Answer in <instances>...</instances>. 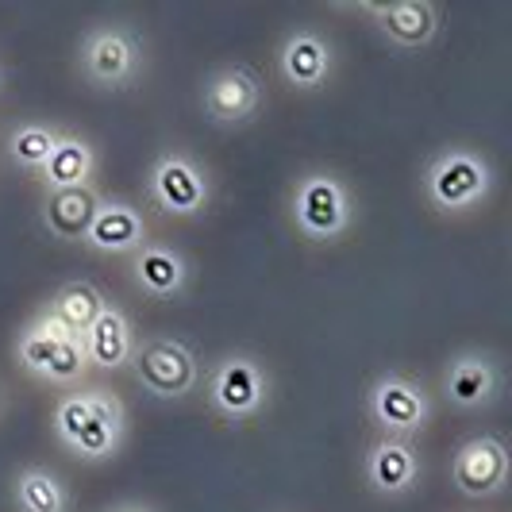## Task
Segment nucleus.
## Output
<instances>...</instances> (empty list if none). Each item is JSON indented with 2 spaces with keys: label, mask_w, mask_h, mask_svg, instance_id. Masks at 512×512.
Instances as JSON below:
<instances>
[{
  "label": "nucleus",
  "mask_w": 512,
  "mask_h": 512,
  "mask_svg": "<svg viewBox=\"0 0 512 512\" xmlns=\"http://www.w3.org/2000/svg\"><path fill=\"white\" fill-rule=\"evenodd\" d=\"M104 193L97 185H81V189H47L43 193V205H39V216H43V228L51 239L58 243H81L85 231L93 224L97 208H101Z\"/></svg>",
  "instance_id": "17"
},
{
  "label": "nucleus",
  "mask_w": 512,
  "mask_h": 512,
  "mask_svg": "<svg viewBox=\"0 0 512 512\" xmlns=\"http://www.w3.org/2000/svg\"><path fill=\"white\" fill-rule=\"evenodd\" d=\"M66 335H74V332H66L51 312L43 308L24 332H20V339H16V362L24 366L31 378H43V370L51 366V355L58 351V343H62Z\"/></svg>",
  "instance_id": "23"
},
{
  "label": "nucleus",
  "mask_w": 512,
  "mask_h": 512,
  "mask_svg": "<svg viewBox=\"0 0 512 512\" xmlns=\"http://www.w3.org/2000/svg\"><path fill=\"white\" fill-rule=\"evenodd\" d=\"M355 12L370 16L389 43L416 51L439 35V8L432 0H393V4H359Z\"/></svg>",
  "instance_id": "15"
},
{
  "label": "nucleus",
  "mask_w": 512,
  "mask_h": 512,
  "mask_svg": "<svg viewBox=\"0 0 512 512\" xmlns=\"http://www.w3.org/2000/svg\"><path fill=\"white\" fill-rule=\"evenodd\" d=\"M278 74L297 93L324 89L335 74L332 39L324 31H312V27H293L282 39V47H278Z\"/></svg>",
  "instance_id": "11"
},
{
  "label": "nucleus",
  "mask_w": 512,
  "mask_h": 512,
  "mask_svg": "<svg viewBox=\"0 0 512 512\" xmlns=\"http://www.w3.org/2000/svg\"><path fill=\"white\" fill-rule=\"evenodd\" d=\"M424 197L428 205L443 212V216H466L478 205H486L493 185H497V170L489 162V154H482L478 147H443L428 158L424 174Z\"/></svg>",
  "instance_id": "2"
},
{
  "label": "nucleus",
  "mask_w": 512,
  "mask_h": 512,
  "mask_svg": "<svg viewBox=\"0 0 512 512\" xmlns=\"http://www.w3.org/2000/svg\"><path fill=\"white\" fill-rule=\"evenodd\" d=\"M131 282L151 301L181 297L189 285V258L170 243H143L131 255Z\"/></svg>",
  "instance_id": "16"
},
{
  "label": "nucleus",
  "mask_w": 512,
  "mask_h": 512,
  "mask_svg": "<svg viewBox=\"0 0 512 512\" xmlns=\"http://www.w3.org/2000/svg\"><path fill=\"white\" fill-rule=\"evenodd\" d=\"M128 366L135 385L154 401H181L201 382V362L193 355V347L174 335H151L135 343Z\"/></svg>",
  "instance_id": "7"
},
{
  "label": "nucleus",
  "mask_w": 512,
  "mask_h": 512,
  "mask_svg": "<svg viewBox=\"0 0 512 512\" xmlns=\"http://www.w3.org/2000/svg\"><path fill=\"white\" fill-rule=\"evenodd\" d=\"M366 486L378 497H409L424 478V462L412 439L378 436L366 447Z\"/></svg>",
  "instance_id": "13"
},
{
  "label": "nucleus",
  "mask_w": 512,
  "mask_h": 512,
  "mask_svg": "<svg viewBox=\"0 0 512 512\" xmlns=\"http://www.w3.org/2000/svg\"><path fill=\"white\" fill-rule=\"evenodd\" d=\"M147 197L162 216L197 220L212 205V174L189 151L170 147L147 166Z\"/></svg>",
  "instance_id": "6"
},
{
  "label": "nucleus",
  "mask_w": 512,
  "mask_h": 512,
  "mask_svg": "<svg viewBox=\"0 0 512 512\" xmlns=\"http://www.w3.org/2000/svg\"><path fill=\"white\" fill-rule=\"evenodd\" d=\"M108 512H154L151 505H139V501H131V505H116V509H108Z\"/></svg>",
  "instance_id": "25"
},
{
  "label": "nucleus",
  "mask_w": 512,
  "mask_h": 512,
  "mask_svg": "<svg viewBox=\"0 0 512 512\" xmlns=\"http://www.w3.org/2000/svg\"><path fill=\"white\" fill-rule=\"evenodd\" d=\"M16 512H70V489L47 466H24L12 478Z\"/></svg>",
  "instance_id": "21"
},
{
  "label": "nucleus",
  "mask_w": 512,
  "mask_h": 512,
  "mask_svg": "<svg viewBox=\"0 0 512 512\" xmlns=\"http://www.w3.org/2000/svg\"><path fill=\"white\" fill-rule=\"evenodd\" d=\"M54 439L89 466L116 459L128 439V409L124 401L101 385H77L58 397L51 412Z\"/></svg>",
  "instance_id": "1"
},
{
  "label": "nucleus",
  "mask_w": 512,
  "mask_h": 512,
  "mask_svg": "<svg viewBox=\"0 0 512 512\" xmlns=\"http://www.w3.org/2000/svg\"><path fill=\"white\" fill-rule=\"evenodd\" d=\"M201 108L216 128H243L262 112V81L251 66H216L201 81Z\"/></svg>",
  "instance_id": "10"
},
{
  "label": "nucleus",
  "mask_w": 512,
  "mask_h": 512,
  "mask_svg": "<svg viewBox=\"0 0 512 512\" xmlns=\"http://www.w3.org/2000/svg\"><path fill=\"white\" fill-rule=\"evenodd\" d=\"M54 143H58V128L54 124H47V120H24V124H16V128L8 131L4 151H8V162L16 170L39 178L54 151Z\"/></svg>",
  "instance_id": "22"
},
{
  "label": "nucleus",
  "mask_w": 512,
  "mask_h": 512,
  "mask_svg": "<svg viewBox=\"0 0 512 512\" xmlns=\"http://www.w3.org/2000/svg\"><path fill=\"white\" fill-rule=\"evenodd\" d=\"M443 397L462 412L493 409L501 397V366L489 351H459L443 366Z\"/></svg>",
  "instance_id": "12"
},
{
  "label": "nucleus",
  "mask_w": 512,
  "mask_h": 512,
  "mask_svg": "<svg viewBox=\"0 0 512 512\" xmlns=\"http://www.w3.org/2000/svg\"><path fill=\"white\" fill-rule=\"evenodd\" d=\"M89 355H85V339L81 335H66L62 343H58V351L51 355V366L43 370V378L39 382L47 385H58V389H77V385L89 378Z\"/></svg>",
  "instance_id": "24"
},
{
  "label": "nucleus",
  "mask_w": 512,
  "mask_h": 512,
  "mask_svg": "<svg viewBox=\"0 0 512 512\" xmlns=\"http://www.w3.org/2000/svg\"><path fill=\"white\" fill-rule=\"evenodd\" d=\"M0 85H4V70H0Z\"/></svg>",
  "instance_id": "26"
},
{
  "label": "nucleus",
  "mask_w": 512,
  "mask_h": 512,
  "mask_svg": "<svg viewBox=\"0 0 512 512\" xmlns=\"http://www.w3.org/2000/svg\"><path fill=\"white\" fill-rule=\"evenodd\" d=\"M143 243H151V224L143 216V208H135L131 201H116L104 197L93 224L85 231L81 247L93 255H135Z\"/></svg>",
  "instance_id": "14"
},
{
  "label": "nucleus",
  "mask_w": 512,
  "mask_h": 512,
  "mask_svg": "<svg viewBox=\"0 0 512 512\" xmlns=\"http://www.w3.org/2000/svg\"><path fill=\"white\" fill-rule=\"evenodd\" d=\"M85 339V355L93 370H128L131 355H135V328L131 316L120 305H104V312L97 316V324L81 335Z\"/></svg>",
  "instance_id": "18"
},
{
  "label": "nucleus",
  "mask_w": 512,
  "mask_h": 512,
  "mask_svg": "<svg viewBox=\"0 0 512 512\" xmlns=\"http://www.w3.org/2000/svg\"><path fill=\"white\" fill-rule=\"evenodd\" d=\"M77 70L93 89H104V93L131 89L147 70L143 35L128 20H97V24H89L85 35H81V47H77Z\"/></svg>",
  "instance_id": "3"
},
{
  "label": "nucleus",
  "mask_w": 512,
  "mask_h": 512,
  "mask_svg": "<svg viewBox=\"0 0 512 512\" xmlns=\"http://www.w3.org/2000/svg\"><path fill=\"white\" fill-rule=\"evenodd\" d=\"M432 409V393L401 370H385L366 389V416L382 436H420L432 420Z\"/></svg>",
  "instance_id": "8"
},
{
  "label": "nucleus",
  "mask_w": 512,
  "mask_h": 512,
  "mask_svg": "<svg viewBox=\"0 0 512 512\" xmlns=\"http://www.w3.org/2000/svg\"><path fill=\"white\" fill-rule=\"evenodd\" d=\"M104 305H108V297H104L101 289L93 282H85V278H77V282H62L54 289L47 312H51L66 332L85 335L97 324V316L104 312Z\"/></svg>",
  "instance_id": "20"
},
{
  "label": "nucleus",
  "mask_w": 512,
  "mask_h": 512,
  "mask_svg": "<svg viewBox=\"0 0 512 512\" xmlns=\"http://www.w3.org/2000/svg\"><path fill=\"white\" fill-rule=\"evenodd\" d=\"M451 486L470 501H489L509 486V447L497 432L462 439L451 455Z\"/></svg>",
  "instance_id": "9"
},
{
  "label": "nucleus",
  "mask_w": 512,
  "mask_h": 512,
  "mask_svg": "<svg viewBox=\"0 0 512 512\" xmlns=\"http://www.w3.org/2000/svg\"><path fill=\"white\" fill-rule=\"evenodd\" d=\"M289 220L308 243H335L355 224V197L332 170H308L289 189Z\"/></svg>",
  "instance_id": "4"
},
{
  "label": "nucleus",
  "mask_w": 512,
  "mask_h": 512,
  "mask_svg": "<svg viewBox=\"0 0 512 512\" xmlns=\"http://www.w3.org/2000/svg\"><path fill=\"white\" fill-rule=\"evenodd\" d=\"M270 393H274V382H270V370L258 355L228 351L208 370L205 401L224 424L255 420L258 412H266V405H270Z\"/></svg>",
  "instance_id": "5"
},
{
  "label": "nucleus",
  "mask_w": 512,
  "mask_h": 512,
  "mask_svg": "<svg viewBox=\"0 0 512 512\" xmlns=\"http://www.w3.org/2000/svg\"><path fill=\"white\" fill-rule=\"evenodd\" d=\"M93 178H97V147L85 135L58 131V143L39 181L47 189H81V185H93Z\"/></svg>",
  "instance_id": "19"
}]
</instances>
